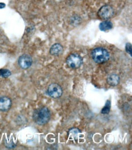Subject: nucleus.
<instances>
[{"instance_id": "1", "label": "nucleus", "mask_w": 132, "mask_h": 150, "mask_svg": "<svg viewBox=\"0 0 132 150\" xmlns=\"http://www.w3.org/2000/svg\"><path fill=\"white\" fill-rule=\"evenodd\" d=\"M33 120L39 125L47 123L51 118L50 111L46 107H42L34 111L33 113Z\"/></svg>"}, {"instance_id": "2", "label": "nucleus", "mask_w": 132, "mask_h": 150, "mask_svg": "<svg viewBox=\"0 0 132 150\" xmlns=\"http://www.w3.org/2000/svg\"><path fill=\"white\" fill-rule=\"evenodd\" d=\"M92 57L96 63H102L109 60L110 54L104 48L97 47L92 51Z\"/></svg>"}, {"instance_id": "3", "label": "nucleus", "mask_w": 132, "mask_h": 150, "mask_svg": "<svg viewBox=\"0 0 132 150\" xmlns=\"http://www.w3.org/2000/svg\"><path fill=\"white\" fill-rule=\"evenodd\" d=\"M83 60L80 55L77 54H72L68 56L67 59V63L70 68L77 69L80 67Z\"/></svg>"}, {"instance_id": "4", "label": "nucleus", "mask_w": 132, "mask_h": 150, "mask_svg": "<svg viewBox=\"0 0 132 150\" xmlns=\"http://www.w3.org/2000/svg\"><path fill=\"white\" fill-rule=\"evenodd\" d=\"M48 95L54 98H59L63 94V89L62 87L57 83H52L48 88Z\"/></svg>"}, {"instance_id": "5", "label": "nucleus", "mask_w": 132, "mask_h": 150, "mask_svg": "<svg viewBox=\"0 0 132 150\" xmlns=\"http://www.w3.org/2000/svg\"><path fill=\"white\" fill-rule=\"evenodd\" d=\"M114 12L113 8L108 5L102 6L98 12V15L103 20H109L113 17Z\"/></svg>"}, {"instance_id": "6", "label": "nucleus", "mask_w": 132, "mask_h": 150, "mask_svg": "<svg viewBox=\"0 0 132 150\" xmlns=\"http://www.w3.org/2000/svg\"><path fill=\"white\" fill-rule=\"evenodd\" d=\"M18 64L22 69H28L32 64V58L26 54L23 55L19 58Z\"/></svg>"}, {"instance_id": "7", "label": "nucleus", "mask_w": 132, "mask_h": 150, "mask_svg": "<svg viewBox=\"0 0 132 150\" xmlns=\"http://www.w3.org/2000/svg\"><path fill=\"white\" fill-rule=\"evenodd\" d=\"M12 105V101L8 97H0V111H6L9 110Z\"/></svg>"}, {"instance_id": "8", "label": "nucleus", "mask_w": 132, "mask_h": 150, "mask_svg": "<svg viewBox=\"0 0 132 150\" xmlns=\"http://www.w3.org/2000/svg\"><path fill=\"white\" fill-rule=\"evenodd\" d=\"M106 81L108 83V84L110 86H117L119 83L120 77L118 75L113 74L108 77V78L106 79Z\"/></svg>"}, {"instance_id": "9", "label": "nucleus", "mask_w": 132, "mask_h": 150, "mask_svg": "<svg viewBox=\"0 0 132 150\" xmlns=\"http://www.w3.org/2000/svg\"><path fill=\"white\" fill-rule=\"evenodd\" d=\"M63 52V48L62 46L59 43L53 45L50 49V53L54 56H58L62 54Z\"/></svg>"}, {"instance_id": "10", "label": "nucleus", "mask_w": 132, "mask_h": 150, "mask_svg": "<svg viewBox=\"0 0 132 150\" xmlns=\"http://www.w3.org/2000/svg\"><path fill=\"white\" fill-rule=\"evenodd\" d=\"M113 28V24L110 21L105 20L102 22L99 25V28L102 31H106L111 29Z\"/></svg>"}, {"instance_id": "11", "label": "nucleus", "mask_w": 132, "mask_h": 150, "mask_svg": "<svg viewBox=\"0 0 132 150\" xmlns=\"http://www.w3.org/2000/svg\"><path fill=\"white\" fill-rule=\"evenodd\" d=\"M80 132V130L77 128H72L69 131V135L71 139H74V140H77L78 135Z\"/></svg>"}, {"instance_id": "12", "label": "nucleus", "mask_w": 132, "mask_h": 150, "mask_svg": "<svg viewBox=\"0 0 132 150\" xmlns=\"http://www.w3.org/2000/svg\"><path fill=\"white\" fill-rule=\"evenodd\" d=\"M110 106H111V103L110 101L107 100L106 102V104L105 106L102 108V110L101 111V113L104 114H109L110 111Z\"/></svg>"}, {"instance_id": "13", "label": "nucleus", "mask_w": 132, "mask_h": 150, "mask_svg": "<svg viewBox=\"0 0 132 150\" xmlns=\"http://www.w3.org/2000/svg\"><path fill=\"white\" fill-rule=\"evenodd\" d=\"M11 75V72L8 69H0V77L7 78Z\"/></svg>"}, {"instance_id": "14", "label": "nucleus", "mask_w": 132, "mask_h": 150, "mask_svg": "<svg viewBox=\"0 0 132 150\" xmlns=\"http://www.w3.org/2000/svg\"><path fill=\"white\" fill-rule=\"evenodd\" d=\"M126 51L131 56V45L130 43H128L126 45Z\"/></svg>"}, {"instance_id": "15", "label": "nucleus", "mask_w": 132, "mask_h": 150, "mask_svg": "<svg viewBox=\"0 0 132 150\" xmlns=\"http://www.w3.org/2000/svg\"><path fill=\"white\" fill-rule=\"evenodd\" d=\"M5 7V4L4 3H0V9H2Z\"/></svg>"}]
</instances>
